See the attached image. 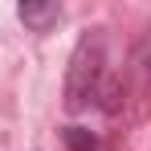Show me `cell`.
<instances>
[{
    "instance_id": "1",
    "label": "cell",
    "mask_w": 151,
    "mask_h": 151,
    "mask_svg": "<svg viewBox=\"0 0 151 151\" xmlns=\"http://www.w3.org/2000/svg\"><path fill=\"white\" fill-rule=\"evenodd\" d=\"M102 70H106V49H102V33H86L78 41L70 57V74H65V110H86L98 98Z\"/></svg>"
},
{
    "instance_id": "2",
    "label": "cell",
    "mask_w": 151,
    "mask_h": 151,
    "mask_svg": "<svg viewBox=\"0 0 151 151\" xmlns=\"http://www.w3.org/2000/svg\"><path fill=\"white\" fill-rule=\"evenodd\" d=\"M17 12H21V21H25L29 29H37V33L57 21V4H53V0H25Z\"/></svg>"
},
{
    "instance_id": "3",
    "label": "cell",
    "mask_w": 151,
    "mask_h": 151,
    "mask_svg": "<svg viewBox=\"0 0 151 151\" xmlns=\"http://www.w3.org/2000/svg\"><path fill=\"white\" fill-rule=\"evenodd\" d=\"M61 139H65V147H70V151H94V147H98V139H94L86 127H70Z\"/></svg>"
}]
</instances>
